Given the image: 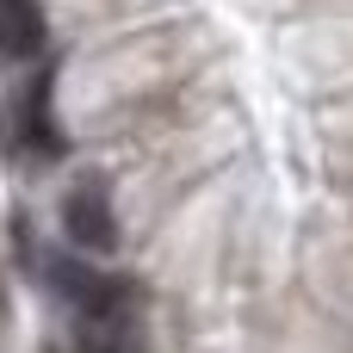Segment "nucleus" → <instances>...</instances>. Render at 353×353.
<instances>
[{
	"mask_svg": "<svg viewBox=\"0 0 353 353\" xmlns=\"http://www.w3.org/2000/svg\"><path fill=\"white\" fill-rule=\"evenodd\" d=\"M62 236L81 254H112L118 248V217H112V186L99 174H81L62 192Z\"/></svg>",
	"mask_w": 353,
	"mask_h": 353,
	"instance_id": "obj_1",
	"label": "nucleus"
},
{
	"mask_svg": "<svg viewBox=\"0 0 353 353\" xmlns=\"http://www.w3.org/2000/svg\"><path fill=\"white\" fill-rule=\"evenodd\" d=\"M50 87H56V74L43 68L37 81H25V93H19V143H25V155H37V161H62V130H56V105H50Z\"/></svg>",
	"mask_w": 353,
	"mask_h": 353,
	"instance_id": "obj_2",
	"label": "nucleus"
},
{
	"mask_svg": "<svg viewBox=\"0 0 353 353\" xmlns=\"http://www.w3.org/2000/svg\"><path fill=\"white\" fill-rule=\"evenodd\" d=\"M43 50V6L37 0H0V56L31 62Z\"/></svg>",
	"mask_w": 353,
	"mask_h": 353,
	"instance_id": "obj_3",
	"label": "nucleus"
}]
</instances>
